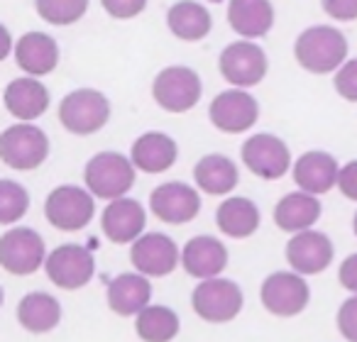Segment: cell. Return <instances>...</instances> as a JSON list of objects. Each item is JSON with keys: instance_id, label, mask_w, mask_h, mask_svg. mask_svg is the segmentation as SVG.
<instances>
[{"instance_id": "34", "label": "cell", "mask_w": 357, "mask_h": 342, "mask_svg": "<svg viewBox=\"0 0 357 342\" xmlns=\"http://www.w3.org/2000/svg\"><path fill=\"white\" fill-rule=\"evenodd\" d=\"M149 0H100V8L108 17L113 20H135L142 15Z\"/></svg>"}, {"instance_id": "10", "label": "cell", "mask_w": 357, "mask_h": 342, "mask_svg": "<svg viewBox=\"0 0 357 342\" xmlns=\"http://www.w3.org/2000/svg\"><path fill=\"white\" fill-rule=\"evenodd\" d=\"M243 164L252 171L255 176L264 181H277L289 174L291 164V152H289L287 142L277 134L259 132L252 134L243 142L240 149Z\"/></svg>"}, {"instance_id": "22", "label": "cell", "mask_w": 357, "mask_h": 342, "mask_svg": "<svg viewBox=\"0 0 357 342\" xmlns=\"http://www.w3.org/2000/svg\"><path fill=\"white\" fill-rule=\"evenodd\" d=\"M277 22L272 0H230L228 25L240 40H262Z\"/></svg>"}, {"instance_id": "1", "label": "cell", "mask_w": 357, "mask_h": 342, "mask_svg": "<svg viewBox=\"0 0 357 342\" xmlns=\"http://www.w3.org/2000/svg\"><path fill=\"white\" fill-rule=\"evenodd\" d=\"M294 59L308 74H335L350 59L347 56V40L333 25H311L294 42Z\"/></svg>"}, {"instance_id": "39", "label": "cell", "mask_w": 357, "mask_h": 342, "mask_svg": "<svg viewBox=\"0 0 357 342\" xmlns=\"http://www.w3.org/2000/svg\"><path fill=\"white\" fill-rule=\"evenodd\" d=\"M15 45H17V40L13 37L10 27L0 25V61L10 59V56L15 54Z\"/></svg>"}, {"instance_id": "6", "label": "cell", "mask_w": 357, "mask_h": 342, "mask_svg": "<svg viewBox=\"0 0 357 342\" xmlns=\"http://www.w3.org/2000/svg\"><path fill=\"white\" fill-rule=\"evenodd\" d=\"M218 71L235 88H255L267 79V52L255 40H235L220 52Z\"/></svg>"}, {"instance_id": "24", "label": "cell", "mask_w": 357, "mask_h": 342, "mask_svg": "<svg viewBox=\"0 0 357 342\" xmlns=\"http://www.w3.org/2000/svg\"><path fill=\"white\" fill-rule=\"evenodd\" d=\"M105 296H108V306L113 313L125 318L137 316L152 301V283H149V277L139 272L118 274L115 279H110Z\"/></svg>"}, {"instance_id": "21", "label": "cell", "mask_w": 357, "mask_h": 342, "mask_svg": "<svg viewBox=\"0 0 357 342\" xmlns=\"http://www.w3.org/2000/svg\"><path fill=\"white\" fill-rule=\"evenodd\" d=\"M181 267L189 277L199 279H215L228 267V249L220 240L211 235H199L191 238L181 249Z\"/></svg>"}, {"instance_id": "36", "label": "cell", "mask_w": 357, "mask_h": 342, "mask_svg": "<svg viewBox=\"0 0 357 342\" xmlns=\"http://www.w3.org/2000/svg\"><path fill=\"white\" fill-rule=\"evenodd\" d=\"M321 8L335 22H357V0H321Z\"/></svg>"}, {"instance_id": "13", "label": "cell", "mask_w": 357, "mask_h": 342, "mask_svg": "<svg viewBox=\"0 0 357 342\" xmlns=\"http://www.w3.org/2000/svg\"><path fill=\"white\" fill-rule=\"evenodd\" d=\"M45 272L54 286L64 291H76L93 279L96 262L91 249L84 244H61L47 254Z\"/></svg>"}, {"instance_id": "14", "label": "cell", "mask_w": 357, "mask_h": 342, "mask_svg": "<svg viewBox=\"0 0 357 342\" xmlns=\"http://www.w3.org/2000/svg\"><path fill=\"white\" fill-rule=\"evenodd\" d=\"M130 262H132L135 272L144 274L149 279L169 277L181 264V249L176 247V242L169 235L147 233L132 242Z\"/></svg>"}, {"instance_id": "32", "label": "cell", "mask_w": 357, "mask_h": 342, "mask_svg": "<svg viewBox=\"0 0 357 342\" xmlns=\"http://www.w3.org/2000/svg\"><path fill=\"white\" fill-rule=\"evenodd\" d=\"M30 208V194L25 186L10 179L0 181V223L13 225L22 218Z\"/></svg>"}, {"instance_id": "16", "label": "cell", "mask_w": 357, "mask_h": 342, "mask_svg": "<svg viewBox=\"0 0 357 342\" xmlns=\"http://www.w3.org/2000/svg\"><path fill=\"white\" fill-rule=\"evenodd\" d=\"M333 254H335V247H333L331 238L313 228L291 235V240L287 242L289 267L303 277H316V274L326 272L333 262Z\"/></svg>"}, {"instance_id": "7", "label": "cell", "mask_w": 357, "mask_h": 342, "mask_svg": "<svg viewBox=\"0 0 357 342\" xmlns=\"http://www.w3.org/2000/svg\"><path fill=\"white\" fill-rule=\"evenodd\" d=\"M96 196L74 184L56 186L45 201V218L61 233H79L93 220Z\"/></svg>"}, {"instance_id": "33", "label": "cell", "mask_w": 357, "mask_h": 342, "mask_svg": "<svg viewBox=\"0 0 357 342\" xmlns=\"http://www.w3.org/2000/svg\"><path fill=\"white\" fill-rule=\"evenodd\" d=\"M335 93L347 103H357V56L347 59L340 69L333 74Z\"/></svg>"}, {"instance_id": "5", "label": "cell", "mask_w": 357, "mask_h": 342, "mask_svg": "<svg viewBox=\"0 0 357 342\" xmlns=\"http://www.w3.org/2000/svg\"><path fill=\"white\" fill-rule=\"evenodd\" d=\"M50 157V137L32 123H17L0 134V159L15 171H32Z\"/></svg>"}, {"instance_id": "19", "label": "cell", "mask_w": 357, "mask_h": 342, "mask_svg": "<svg viewBox=\"0 0 357 342\" xmlns=\"http://www.w3.org/2000/svg\"><path fill=\"white\" fill-rule=\"evenodd\" d=\"M3 105L20 123H35L50 108V88L37 76L22 74L20 79H13L6 86V91H3Z\"/></svg>"}, {"instance_id": "25", "label": "cell", "mask_w": 357, "mask_h": 342, "mask_svg": "<svg viewBox=\"0 0 357 342\" xmlns=\"http://www.w3.org/2000/svg\"><path fill=\"white\" fill-rule=\"evenodd\" d=\"M167 30L181 42H201L213 30V17L204 3L178 0L167 10Z\"/></svg>"}, {"instance_id": "35", "label": "cell", "mask_w": 357, "mask_h": 342, "mask_svg": "<svg viewBox=\"0 0 357 342\" xmlns=\"http://www.w3.org/2000/svg\"><path fill=\"white\" fill-rule=\"evenodd\" d=\"M337 330L345 340L357 342V293H352L337 311Z\"/></svg>"}, {"instance_id": "40", "label": "cell", "mask_w": 357, "mask_h": 342, "mask_svg": "<svg viewBox=\"0 0 357 342\" xmlns=\"http://www.w3.org/2000/svg\"><path fill=\"white\" fill-rule=\"evenodd\" d=\"M352 233H355V238H357V213H355V218H352Z\"/></svg>"}, {"instance_id": "3", "label": "cell", "mask_w": 357, "mask_h": 342, "mask_svg": "<svg viewBox=\"0 0 357 342\" xmlns=\"http://www.w3.org/2000/svg\"><path fill=\"white\" fill-rule=\"evenodd\" d=\"M204 95V81L191 66H164L152 79V100L167 113H189Z\"/></svg>"}, {"instance_id": "2", "label": "cell", "mask_w": 357, "mask_h": 342, "mask_svg": "<svg viewBox=\"0 0 357 342\" xmlns=\"http://www.w3.org/2000/svg\"><path fill=\"white\" fill-rule=\"evenodd\" d=\"M137 166L132 159L118 152H98L89 159L84 169V184L96 199L115 201L130 194L135 186Z\"/></svg>"}, {"instance_id": "9", "label": "cell", "mask_w": 357, "mask_h": 342, "mask_svg": "<svg viewBox=\"0 0 357 342\" xmlns=\"http://www.w3.org/2000/svg\"><path fill=\"white\" fill-rule=\"evenodd\" d=\"M208 120L215 130L225 134H243L252 130L259 120V103L248 88H235L218 93L208 105Z\"/></svg>"}, {"instance_id": "38", "label": "cell", "mask_w": 357, "mask_h": 342, "mask_svg": "<svg viewBox=\"0 0 357 342\" xmlns=\"http://www.w3.org/2000/svg\"><path fill=\"white\" fill-rule=\"evenodd\" d=\"M337 279H340L342 288H347L350 293H357V252L350 254V257L340 264Z\"/></svg>"}, {"instance_id": "17", "label": "cell", "mask_w": 357, "mask_h": 342, "mask_svg": "<svg viewBox=\"0 0 357 342\" xmlns=\"http://www.w3.org/2000/svg\"><path fill=\"white\" fill-rule=\"evenodd\" d=\"M15 59L17 69L27 76H50L52 71H56L61 61V49H59V42L54 40L52 35L47 32H25L22 37H17V45H15Z\"/></svg>"}, {"instance_id": "11", "label": "cell", "mask_w": 357, "mask_h": 342, "mask_svg": "<svg viewBox=\"0 0 357 342\" xmlns=\"http://www.w3.org/2000/svg\"><path fill=\"white\" fill-rule=\"evenodd\" d=\"M47 262V244L32 228H10L0 238V264L8 274L30 277Z\"/></svg>"}, {"instance_id": "27", "label": "cell", "mask_w": 357, "mask_h": 342, "mask_svg": "<svg viewBox=\"0 0 357 342\" xmlns=\"http://www.w3.org/2000/svg\"><path fill=\"white\" fill-rule=\"evenodd\" d=\"M196 189L208 196H228L240 184V171L225 154H206L194 166Z\"/></svg>"}, {"instance_id": "37", "label": "cell", "mask_w": 357, "mask_h": 342, "mask_svg": "<svg viewBox=\"0 0 357 342\" xmlns=\"http://www.w3.org/2000/svg\"><path fill=\"white\" fill-rule=\"evenodd\" d=\"M337 189L345 196L347 201H355L357 203V159L342 164L340 176H337Z\"/></svg>"}, {"instance_id": "20", "label": "cell", "mask_w": 357, "mask_h": 342, "mask_svg": "<svg viewBox=\"0 0 357 342\" xmlns=\"http://www.w3.org/2000/svg\"><path fill=\"white\" fill-rule=\"evenodd\" d=\"M294 184L301 191L313 196H323L337 186V176H340V164L333 154L313 149V152H303L301 157L294 162Z\"/></svg>"}, {"instance_id": "4", "label": "cell", "mask_w": 357, "mask_h": 342, "mask_svg": "<svg viewBox=\"0 0 357 342\" xmlns=\"http://www.w3.org/2000/svg\"><path fill=\"white\" fill-rule=\"evenodd\" d=\"M110 100L96 88H74L59 103V123L76 137H89L108 125Z\"/></svg>"}, {"instance_id": "15", "label": "cell", "mask_w": 357, "mask_h": 342, "mask_svg": "<svg viewBox=\"0 0 357 342\" xmlns=\"http://www.w3.org/2000/svg\"><path fill=\"white\" fill-rule=\"evenodd\" d=\"M149 210L162 223L186 225L201 213V196L194 186L181 181H167L149 194Z\"/></svg>"}, {"instance_id": "26", "label": "cell", "mask_w": 357, "mask_h": 342, "mask_svg": "<svg viewBox=\"0 0 357 342\" xmlns=\"http://www.w3.org/2000/svg\"><path fill=\"white\" fill-rule=\"evenodd\" d=\"M323 208L318 196L306 194V191H294V194H287L274 208V223H277L279 230L284 233H303V230H311L313 225L318 223Z\"/></svg>"}, {"instance_id": "18", "label": "cell", "mask_w": 357, "mask_h": 342, "mask_svg": "<svg viewBox=\"0 0 357 342\" xmlns=\"http://www.w3.org/2000/svg\"><path fill=\"white\" fill-rule=\"evenodd\" d=\"M144 225H147V213H144L142 203L128 199V196L108 201L103 215H100L103 235L115 244H132L144 235Z\"/></svg>"}, {"instance_id": "31", "label": "cell", "mask_w": 357, "mask_h": 342, "mask_svg": "<svg viewBox=\"0 0 357 342\" xmlns=\"http://www.w3.org/2000/svg\"><path fill=\"white\" fill-rule=\"evenodd\" d=\"M91 0H35V13L40 20L54 27H71L89 13Z\"/></svg>"}, {"instance_id": "23", "label": "cell", "mask_w": 357, "mask_h": 342, "mask_svg": "<svg viewBox=\"0 0 357 342\" xmlns=\"http://www.w3.org/2000/svg\"><path fill=\"white\" fill-rule=\"evenodd\" d=\"M130 159L142 174H164L176 164L178 159V144L167 132H149L139 134L130 147Z\"/></svg>"}, {"instance_id": "8", "label": "cell", "mask_w": 357, "mask_h": 342, "mask_svg": "<svg viewBox=\"0 0 357 342\" xmlns=\"http://www.w3.org/2000/svg\"><path fill=\"white\" fill-rule=\"evenodd\" d=\"M243 288L230 279H204L191 293V306L196 316L206 322L235 320L243 311Z\"/></svg>"}, {"instance_id": "30", "label": "cell", "mask_w": 357, "mask_h": 342, "mask_svg": "<svg viewBox=\"0 0 357 342\" xmlns=\"http://www.w3.org/2000/svg\"><path fill=\"white\" fill-rule=\"evenodd\" d=\"M137 320H135V330H137L139 340L144 342H172L178 335V316L167 306H152L149 303L144 311H139Z\"/></svg>"}, {"instance_id": "12", "label": "cell", "mask_w": 357, "mask_h": 342, "mask_svg": "<svg viewBox=\"0 0 357 342\" xmlns=\"http://www.w3.org/2000/svg\"><path fill=\"white\" fill-rule=\"evenodd\" d=\"M262 306L277 318H294L306 311L311 301V288L298 272H274L262 281Z\"/></svg>"}, {"instance_id": "29", "label": "cell", "mask_w": 357, "mask_h": 342, "mask_svg": "<svg viewBox=\"0 0 357 342\" xmlns=\"http://www.w3.org/2000/svg\"><path fill=\"white\" fill-rule=\"evenodd\" d=\"M17 320L27 332H52L61 320V306L52 293L32 291L17 303Z\"/></svg>"}, {"instance_id": "28", "label": "cell", "mask_w": 357, "mask_h": 342, "mask_svg": "<svg viewBox=\"0 0 357 342\" xmlns=\"http://www.w3.org/2000/svg\"><path fill=\"white\" fill-rule=\"evenodd\" d=\"M259 220H262L259 208L250 199H243V196H230L215 210L218 230L225 238H233V240L252 238L259 228Z\"/></svg>"}]
</instances>
